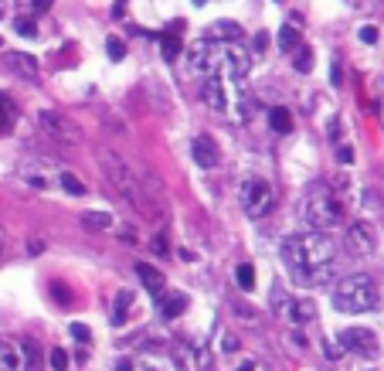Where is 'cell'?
Listing matches in <instances>:
<instances>
[{
    "instance_id": "37",
    "label": "cell",
    "mask_w": 384,
    "mask_h": 371,
    "mask_svg": "<svg viewBox=\"0 0 384 371\" xmlns=\"http://www.w3.org/2000/svg\"><path fill=\"white\" fill-rule=\"evenodd\" d=\"M154 252H156V256H163V252H167V242H163V235H156V239H154Z\"/></svg>"
},
{
    "instance_id": "19",
    "label": "cell",
    "mask_w": 384,
    "mask_h": 371,
    "mask_svg": "<svg viewBox=\"0 0 384 371\" xmlns=\"http://www.w3.org/2000/svg\"><path fill=\"white\" fill-rule=\"evenodd\" d=\"M160 300H163V307H160V310H163V317H167V320L180 317V314L187 310V296H184V293H170V296H160Z\"/></svg>"
},
{
    "instance_id": "2",
    "label": "cell",
    "mask_w": 384,
    "mask_h": 371,
    "mask_svg": "<svg viewBox=\"0 0 384 371\" xmlns=\"http://www.w3.org/2000/svg\"><path fill=\"white\" fill-rule=\"evenodd\" d=\"M252 58L249 52L235 48L228 41H198L191 48V72L211 79V75H225V79H245Z\"/></svg>"
},
{
    "instance_id": "27",
    "label": "cell",
    "mask_w": 384,
    "mask_h": 371,
    "mask_svg": "<svg viewBox=\"0 0 384 371\" xmlns=\"http://www.w3.org/2000/svg\"><path fill=\"white\" fill-rule=\"evenodd\" d=\"M14 31H17L21 38H34V34H38V24H34V17H17V21H14Z\"/></svg>"
},
{
    "instance_id": "12",
    "label": "cell",
    "mask_w": 384,
    "mask_h": 371,
    "mask_svg": "<svg viewBox=\"0 0 384 371\" xmlns=\"http://www.w3.org/2000/svg\"><path fill=\"white\" fill-rule=\"evenodd\" d=\"M0 371H24V351L7 337H0Z\"/></svg>"
},
{
    "instance_id": "31",
    "label": "cell",
    "mask_w": 384,
    "mask_h": 371,
    "mask_svg": "<svg viewBox=\"0 0 384 371\" xmlns=\"http://www.w3.org/2000/svg\"><path fill=\"white\" fill-rule=\"evenodd\" d=\"M68 330H72V337H75V341H85V344H89V337H92V334H89V327H85V323H72V327H68Z\"/></svg>"
},
{
    "instance_id": "28",
    "label": "cell",
    "mask_w": 384,
    "mask_h": 371,
    "mask_svg": "<svg viewBox=\"0 0 384 371\" xmlns=\"http://www.w3.org/2000/svg\"><path fill=\"white\" fill-rule=\"evenodd\" d=\"M296 61H293V65H296V72H309V68H313V52H309V48H296Z\"/></svg>"
},
{
    "instance_id": "4",
    "label": "cell",
    "mask_w": 384,
    "mask_h": 371,
    "mask_svg": "<svg viewBox=\"0 0 384 371\" xmlns=\"http://www.w3.org/2000/svg\"><path fill=\"white\" fill-rule=\"evenodd\" d=\"M242 79H225V75H211L205 79V103L211 112L218 116H231V119H245L249 116V106H245V96H242Z\"/></svg>"
},
{
    "instance_id": "23",
    "label": "cell",
    "mask_w": 384,
    "mask_h": 371,
    "mask_svg": "<svg viewBox=\"0 0 384 371\" xmlns=\"http://www.w3.org/2000/svg\"><path fill=\"white\" fill-rule=\"evenodd\" d=\"M58 184L65 187L68 194H85V184L78 181L75 174H68V170H58Z\"/></svg>"
},
{
    "instance_id": "10",
    "label": "cell",
    "mask_w": 384,
    "mask_h": 371,
    "mask_svg": "<svg viewBox=\"0 0 384 371\" xmlns=\"http://www.w3.org/2000/svg\"><path fill=\"white\" fill-rule=\"evenodd\" d=\"M340 344H344V351H350V354H357V358H374V354H378V337H374V330H367V327H347V330L340 334Z\"/></svg>"
},
{
    "instance_id": "42",
    "label": "cell",
    "mask_w": 384,
    "mask_h": 371,
    "mask_svg": "<svg viewBox=\"0 0 384 371\" xmlns=\"http://www.w3.org/2000/svg\"><path fill=\"white\" fill-rule=\"evenodd\" d=\"M238 371H256V365H252V361H249V365H242V368Z\"/></svg>"
},
{
    "instance_id": "8",
    "label": "cell",
    "mask_w": 384,
    "mask_h": 371,
    "mask_svg": "<svg viewBox=\"0 0 384 371\" xmlns=\"http://www.w3.org/2000/svg\"><path fill=\"white\" fill-rule=\"evenodd\" d=\"M38 123H41V130L48 140L54 143H65V147H78L82 143V130H78L75 123L65 116V112H54V109H41L38 112Z\"/></svg>"
},
{
    "instance_id": "26",
    "label": "cell",
    "mask_w": 384,
    "mask_h": 371,
    "mask_svg": "<svg viewBox=\"0 0 384 371\" xmlns=\"http://www.w3.org/2000/svg\"><path fill=\"white\" fill-rule=\"evenodd\" d=\"M82 225H89V228H109L112 218L103 212H92V214H82Z\"/></svg>"
},
{
    "instance_id": "13",
    "label": "cell",
    "mask_w": 384,
    "mask_h": 371,
    "mask_svg": "<svg viewBox=\"0 0 384 371\" xmlns=\"http://www.w3.org/2000/svg\"><path fill=\"white\" fill-rule=\"evenodd\" d=\"M3 61H7V68H10V72H17L21 79H38V61H34L31 54L10 52V54H3Z\"/></svg>"
},
{
    "instance_id": "3",
    "label": "cell",
    "mask_w": 384,
    "mask_h": 371,
    "mask_svg": "<svg viewBox=\"0 0 384 371\" xmlns=\"http://www.w3.org/2000/svg\"><path fill=\"white\" fill-rule=\"evenodd\" d=\"M333 307L340 314H371V310H378V286H374V279L364 276V272L340 279L337 290H333Z\"/></svg>"
},
{
    "instance_id": "16",
    "label": "cell",
    "mask_w": 384,
    "mask_h": 371,
    "mask_svg": "<svg viewBox=\"0 0 384 371\" xmlns=\"http://www.w3.org/2000/svg\"><path fill=\"white\" fill-rule=\"evenodd\" d=\"M286 317H289V323H309V320L316 317V307L313 303H307V300H286Z\"/></svg>"
},
{
    "instance_id": "38",
    "label": "cell",
    "mask_w": 384,
    "mask_h": 371,
    "mask_svg": "<svg viewBox=\"0 0 384 371\" xmlns=\"http://www.w3.org/2000/svg\"><path fill=\"white\" fill-rule=\"evenodd\" d=\"M221 347H225V351H238V341H235V337H225V341H221Z\"/></svg>"
},
{
    "instance_id": "6",
    "label": "cell",
    "mask_w": 384,
    "mask_h": 371,
    "mask_svg": "<svg viewBox=\"0 0 384 371\" xmlns=\"http://www.w3.org/2000/svg\"><path fill=\"white\" fill-rule=\"evenodd\" d=\"M303 214H307L313 232H330V228H337L344 221V205H340V198L333 191H316V194H309Z\"/></svg>"
},
{
    "instance_id": "15",
    "label": "cell",
    "mask_w": 384,
    "mask_h": 371,
    "mask_svg": "<svg viewBox=\"0 0 384 371\" xmlns=\"http://www.w3.org/2000/svg\"><path fill=\"white\" fill-rule=\"evenodd\" d=\"M177 365H180L184 371H205V368H207L205 351H201V347L180 344V347H177Z\"/></svg>"
},
{
    "instance_id": "36",
    "label": "cell",
    "mask_w": 384,
    "mask_h": 371,
    "mask_svg": "<svg viewBox=\"0 0 384 371\" xmlns=\"http://www.w3.org/2000/svg\"><path fill=\"white\" fill-rule=\"evenodd\" d=\"M337 157H340V163H350V160H354V150H350V147H340Z\"/></svg>"
},
{
    "instance_id": "24",
    "label": "cell",
    "mask_w": 384,
    "mask_h": 371,
    "mask_svg": "<svg viewBox=\"0 0 384 371\" xmlns=\"http://www.w3.org/2000/svg\"><path fill=\"white\" fill-rule=\"evenodd\" d=\"M235 276H238V286L242 290H256V269L249 263H242L238 269H235Z\"/></svg>"
},
{
    "instance_id": "32",
    "label": "cell",
    "mask_w": 384,
    "mask_h": 371,
    "mask_svg": "<svg viewBox=\"0 0 384 371\" xmlns=\"http://www.w3.org/2000/svg\"><path fill=\"white\" fill-rule=\"evenodd\" d=\"M360 41H364V45H374V41H378V27H360Z\"/></svg>"
},
{
    "instance_id": "40",
    "label": "cell",
    "mask_w": 384,
    "mask_h": 371,
    "mask_svg": "<svg viewBox=\"0 0 384 371\" xmlns=\"http://www.w3.org/2000/svg\"><path fill=\"white\" fill-rule=\"evenodd\" d=\"M133 371H160V368H156V365H147V361H143V365H133Z\"/></svg>"
},
{
    "instance_id": "43",
    "label": "cell",
    "mask_w": 384,
    "mask_h": 371,
    "mask_svg": "<svg viewBox=\"0 0 384 371\" xmlns=\"http://www.w3.org/2000/svg\"><path fill=\"white\" fill-rule=\"evenodd\" d=\"M0 14H3V0H0Z\"/></svg>"
},
{
    "instance_id": "25",
    "label": "cell",
    "mask_w": 384,
    "mask_h": 371,
    "mask_svg": "<svg viewBox=\"0 0 384 371\" xmlns=\"http://www.w3.org/2000/svg\"><path fill=\"white\" fill-rule=\"evenodd\" d=\"M160 52H163L167 61H174V58L180 54V38H177V34H167V38L160 41Z\"/></svg>"
},
{
    "instance_id": "17",
    "label": "cell",
    "mask_w": 384,
    "mask_h": 371,
    "mask_svg": "<svg viewBox=\"0 0 384 371\" xmlns=\"http://www.w3.org/2000/svg\"><path fill=\"white\" fill-rule=\"evenodd\" d=\"M207 31H211V41H235L242 34V27L235 24V21H214Z\"/></svg>"
},
{
    "instance_id": "34",
    "label": "cell",
    "mask_w": 384,
    "mask_h": 371,
    "mask_svg": "<svg viewBox=\"0 0 384 371\" xmlns=\"http://www.w3.org/2000/svg\"><path fill=\"white\" fill-rule=\"evenodd\" d=\"M27 3H31V7H34V10H38V14H45V10H48V7H52L54 0H27Z\"/></svg>"
},
{
    "instance_id": "21",
    "label": "cell",
    "mask_w": 384,
    "mask_h": 371,
    "mask_svg": "<svg viewBox=\"0 0 384 371\" xmlns=\"http://www.w3.org/2000/svg\"><path fill=\"white\" fill-rule=\"evenodd\" d=\"M269 123H272V130H279V133L293 130V116H289V109H286V106L272 109V112H269Z\"/></svg>"
},
{
    "instance_id": "30",
    "label": "cell",
    "mask_w": 384,
    "mask_h": 371,
    "mask_svg": "<svg viewBox=\"0 0 384 371\" xmlns=\"http://www.w3.org/2000/svg\"><path fill=\"white\" fill-rule=\"evenodd\" d=\"M48 365H52V371H65V368H68V354H65L61 347H52V354H48Z\"/></svg>"
},
{
    "instance_id": "35",
    "label": "cell",
    "mask_w": 384,
    "mask_h": 371,
    "mask_svg": "<svg viewBox=\"0 0 384 371\" xmlns=\"http://www.w3.org/2000/svg\"><path fill=\"white\" fill-rule=\"evenodd\" d=\"M330 79H333V85H340V79H344V72H340V61H333V65H330Z\"/></svg>"
},
{
    "instance_id": "45",
    "label": "cell",
    "mask_w": 384,
    "mask_h": 371,
    "mask_svg": "<svg viewBox=\"0 0 384 371\" xmlns=\"http://www.w3.org/2000/svg\"><path fill=\"white\" fill-rule=\"evenodd\" d=\"M0 48H3V38H0Z\"/></svg>"
},
{
    "instance_id": "7",
    "label": "cell",
    "mask_w": 384,
    "mask_h": 371,
    "mask_svg": "<svg viewBox=\"0 0 384 371\" xmlns=\"http://www.w3.org/2000/svg\"><path fill=\"white\" fill-rule=\"evenodd\" d=\"M238 201H242V208H245L249 218H265V214L272 212L276 194H272L269 181H262V177H249V181H242V187H238Z\"/></svg>"
},
{
    "instance_id": "33",
    "label": "cell",
    "mask_w": 384,
    "mask_h": 371,
    "mask_svg": "<svg viewBox=\"0 0 384 371\" xmlns=\"http://www.w3.org/2000/svg\"><path fill=\"white\" fill-rule=\"evenodd\" d=\"M340 351H344V344H340V341H327V358H330V361H337V354H340Z\"/></svg>"
},
{
    "instance_id": "14",
    "label": "cell",
    "mask_w": 384,
    "mask_h": 371,
    "mask_svg": "<svg viewBox=\"0 0 384 371\" xmlns=\"http://www.w3.org/2000/svg\"><path fill=\"white\" fill-rule=\"evenodd\" d=\"M136 272H140V279H143V286H147V293H150V296H163V290H167V279L160 276V269H154L150 263H140V265H136Z\"/></svg>"
},
{
    "instance_id": "1",
    "label": "cell",
    "mask_w": 384,
    "mask_h": 371,
    "mask_svg": "<svg viewBox=\"0 0 384 371\" xmlns=\"http://www.w3.org/2000/svg\"><path fill=\"white\" fill-rule=\"evenodd\" d=\"M282 259L300 286H327L337 263V245L327 232L289 235L282 242Z\"/></svg>"
},
{
    "instance_id": "18",
    "label": "cell",
    "mask_w": 384,
    "mask_h": 371,
    "mask_svg": "<svg viewBox=\"0 0 384 371\" xmlns=\"http://www.w3.org/2000/svg\"><path fill=\"white\" fill-rule=\"evenodd\" d=\"M303 45V31H296V24H286V27H279V48L282 52H296Z\"/></svg>"
},
{
    "instance_id": "9",
    "label": "cell",
    "mask_w": 384,
    "mask_h": 371,
    "mask_svg": "<svg viewBox=\"0 0 384 371\" xmlns=\"http://www.w3.org/2000/svg\"><path fill=\"white\" fill-rule=\"evenodd\" d=\"M347 249H350L354 256H360V259L374 256V249H378V235H374L371 221H350V225H347Z\"/></svg>"
},
{
    "instance_id": "39",
    "label": "cell",
    "mask_w": 384,
    "mask_h": 371,
    "mask_svg": "<svg viewBox=\"0 0 384 371\" xmlns=\"http://www.w3.org/2000/svg\"><path fill=\"white\" fill-rule=\"evenodd\" d=\"M354 7H360V10H371V7H374V0H354Z\"/></svg>"
},
{
    "instance_id": "11",
    "label": "cell",
    "mask_w": 384,
    "mask_h": 371,
    "mask_svg": "<svg viewBox=\"0 0 384 371\" xmlns=\"http://www.w3.org/2000/svg\"><path fill=\"white\" fill-rule=\"evenodd\" d=\"M191 157H194V167H201V170H214L218 160H221V154H218V143H214L207 133H201V136L191 140Z\"/></svg>"
},
{
    "instance_id": "29",
    "label": "cell",
    "mask_w": 384,
    "mask_h": 371,
    "mask_svg": "<svg viewBox=\"0 0 384 371\" xmlns=\"http://www.w3.org/2000/svg\"><path fill=\"white\" fill-rule=\"evenodd\" d=\"M105 52H109L112 61H119V58L126 54V41H123V38H109V41H105Z\"/></svg>"
},
{
    "instance_id": "41",
    "label": "cell",
    "mask_w": 384,
    "mask_h": 371,
    "mask_svg": "<svg viewBox=\"0 0 384 371\" xmlns=\"http://www.w3.org/2000/svg\"><path fill=\"white\" fill-rule=\"evenodd\" d=\"M112 371H133V361H119V365H116Z\"/></svg>"
},
{
    "instance_id": "5",
    "label": "cell",
    "mask_w": 384,
    "mask_h": 371,
    "mask_svg": "<svg viewBox=\"0 0 384 371\" xmlns=\"http://www.w3.org/2000/svg\"><path fill=\"white\" fill-rule=\"evenodd\" d=\"M99 163H103V174L109 177V184L116 187V191L126 198L133 208H140V212H147V208H150V205H147V191L140 187L136 170H133V167H126L123 160L116 157V154H109V150H99Z\"/></svg>"
},
{
    "instance_id": "44",
    "label": "cell",
    "mask_w": 384,
    "mask_h": 371,
    "mask_svg": "<svg viewBox=\"0 0 384 371\" xmlns=\"http://www.w3.org/2000/svg\"><path fill=\"white\" fill-rule=\"evenodd\" d=\"M194 3H207V0H194Z\"/></svg>"
},
{
    "instance_id": "20",
    "label": "cell",
    "mask_w": 384,
    "mask_h": 371,
    "mask_svg": "<svg viewBox=\"0 0 384 371\" xmlns=\"http://www.w3.org/2000/svg\"><path fill=\"white\" fill-rule=\"evenodd\" d=\"M129 307H133V293L123 290L119 296H116V310H112V323H116V327H123V323H126Z\"/></svg>"
},
{
    "instance_id": "22",
    "label": "cell",
    "mask_w": 384,
    "mask_h": 371,
    "mask_svg": "<svg viewBox=\"0 0 384 371\" xmlns=\"http://www.w3.org/2000/svg\"><path fill=\"white\" fill-rule=\"evenodd\" d=\"M14 119H17V109H14V103H10L7 96H0V133L10 130V126H14Z\"/></svg>"
}]
</instances>
